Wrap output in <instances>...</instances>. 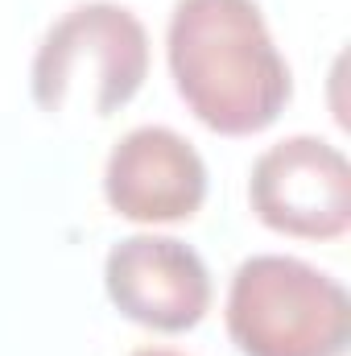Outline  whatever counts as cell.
Here are the masks:
<instances>
[{"instance_id": "cell-1", "label": "cell", "mask_w": 351, "mask_h": 356, "mask_svg": "<svg viewBox=\"0 0 351 356\" xmlns=\"http://www.w3.org/2000/svg\"><path fill=\"white\" fill-rule=\"evenodd\" d=\"M166 63L182 104L219 137L268 129L293 95L257 0H174Z\"/></svg>"}, {"instance_id": "cell-7", "label": "cell", "mask_w": 351, "mask_h": 356, "mask_svg": "<svg viewBox=\"0 0 351 356\" xmlns=\"http://www.w3.org/2000/svg\"><path fill=\"white\" fill-rule=\"evenodd\" d=\"M132 356H186V353H174V348H137Z\"/></svg>"}, {"instance_id": "cell-6", "label": "cell", "mask_w": 351, "mask_h": 356, "mask_svg": "<svg viewBox=\"0 0 351 356\" xmlns=\"http://www.w3.org/2000/svg\"><path fill=\"white\" fill-rule=\"evenodd\" d=\"M103 199L132 224H182L207 199V162L174 129L137 124L103 162Z\"/></svg>"}, {"instance_id": "cell-3", "label": "cell", "mask_w": 351, "mask_h": 356, "mask_svg": "<svg viewBox=\"0 0 351 356\" xmlns=\"http://www.w3.org/2000/svg\"><path fill=\"white\" fill-rule=\"evenodd\" d=\"M149 75V33L132 8L87 0L62 13L37 42L29 91L42 112H62L75 91L87 88L91 112H120Z\"/></svg>"}, {"instance_id": "cell-4", "label": "cell", "mask_w": 351, "mask_h": 356, "mask_svg": "<svg viewBox=\"0 0 351 356\" xmlns=\"http://www.w3.org/2000/svg\"><path fill=\"white\" fill-rule=\"evenodd\" d=\"M248 203L264 228L298 241H335L351 228V162L323 137L298 133L252 162Z\"/></svg>"}, {"instance_id": "cell-5", "label": "cell", "mask_w": 351, "mask_h": 356, "mask_svg": "<svg viewBox=\"0 0 351 356\" xmlns=\"http://www.w3.org/2000/svg\"><path fill=\"white\" fill-rule=\"evenodd\" d=\"M112 307L153 332H190L211 311V273L203 257L174 236L137 232L112 245L103 261Z\"/></svg>"}, {"instance_id": "cell-2", "label": "cell", "mask_w": 351, "mask_h": 356, "mask_svg": "<svg viewBox=\"0 0 351 356\" xmlns=\"http://www.w3.org/2000/svg\"><path fill=\"white\" fill-rule=\"evenodd\" d=\"M223 319L240 356H343L351 344V298L343 282L285 253L240 261Z\"/></svg>"}]
</instances>
